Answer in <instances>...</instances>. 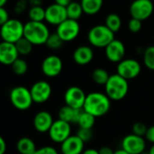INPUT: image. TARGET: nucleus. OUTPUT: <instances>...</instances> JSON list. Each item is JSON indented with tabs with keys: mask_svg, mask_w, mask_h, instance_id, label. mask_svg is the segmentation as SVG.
<instances>
[{
	"mask_svg": "<svg viewBox=\"0 0 154 154\" xmlns=\"http://www.w3.org/2000/svg\"><path fill=\"white\" fill-rule=\"evenodd\" d=\"M111 105V100L105 94L94 92L86 95L83 110L96 118L105 115L110 111Z\"/></svg>",
	"mask_w": 154,
	"mask_h": 154,
	"instance_id": "f257e3e1",
	"label": "nucleus"
},
{
	"mask_svg": "<svg viewBox=\"0 0 154 154\" xmlns=\"http://www.w3.org/2000/svg\"><path fill=\"white\" fill-rule=\"evenodd\" d=\"M50 34L49 28L44 22L28 21L25 24L24 37L32 43L33 45H45Z\"/></svg>",
	"mask_w": 154,
	"mask_h": 154,
	"instance_id": "f03ea898",
	"label": "nucleus"
},
{
	"mask_svg": "<svg viewBox=\"0 0 154 154\" xmlns=\"http://www.w3.org/2000/svg\"><path fill=\"white\" fill-rule=\"evenodd\" d=\"M105 86V94L111 101H121L129 92V84L118 73L111 74Z\"/></svg>",
	"mask_w": 154,
	"mask_h": 154,
	"instance_id": "7ed1b4c3",
	"label": "nucleus"
},
{
	"mask_svg": "<svg viewBox=\"0 0 154 154\" xmlns=\"http://www.w3.org/2000/svg\"><path fill=\"white\" fill-rule=\"evenodd\" d=\"M89 43L97 48H105L114 38V33L105 25H97L93 26L87 35Z\"/></svg>",
	"mask_w": 154,
	"mask_h": 154,
	"instance_id": "20e7f679",
	"label": "nucleus"
},
{
	"mask_svg": "<svg viewBox=\"0 0 154 154\" xmlns=\"http://www.w3.org/2000/svg\"><path fill=\"white\" fill-rule=\"evenodd\" d=\"M25 25L18 19L10 18L6 24L0 26V36L4 42L16 44L24 37Z\"/></svg>",
	"mask_w": 154,
	"mask_h": 154,
	"instance_id": "39448f33",
	"label": "nucleus"
},
{
	"mask_svg": "<svg viewBox=\"0 0 154 154\" xmlns=\"http://www.w3.org/2000/svg\"><path fill=\"white\" fill-rule=\"evenodd\" d=\"M9 99L12 105L19 111L28 110L34 103L30 89L22 85L16 86L10 91Z\"/></svg>",
	"mask_w": 154,
	"mask_h": 154,
	"instance_id": "423d86ee",
	"label": "nucleus"
},
{
	"mask_svg": "<svg viewBox=\"0 0 154 154\" xmlns=\"http://www.w3.org/2000/svg\"><path fill=\"white\" fill-rule=\"evenodd\" d=\"M154 11V5L151 0H133L130 5L129 12L131 18L140 21L147 20Z\"/></svg>",
	"mask_w": 154,
	"mask_h": 154,
	"instance_id": "0eeeda50",
	"label": "nucleus"
},
{
	"mask_svg": "<svg viewBox=\"0 0 154 154\" xmlns=\"http://www.w3.org/2000/svg\"><path fill=\"white\" fill-rule=\"evenodd\" d=\"M117 73L127 81L136 78L140 73L141 65L139 61L131 58L123 59L117 64Z\"/></svg>",
	"mask_w": 154,
	"mask_h": 154,
	"instance_id": "6e6552de",
	"label": "nucleus"
},
{
	"mask_svg": "<svg viewBox=\"0 0 154 154\" xmlns=\"http://www.w3.org/2000/svg\"><path fill=\"white\" fill-rule=\"evenodd\" d=\"M86 95L87 94H85L82 88L78 86H71L65 91L63 95L65 105L73 109L83 110Z\"/></svg>",
	"mask_w": 154,
	"mask_h": 154,
	"instance_id": "1a4fd4ad",
	"label": "nucleus"
},
{
	"mask_svg": "<svg viewBox=\"0 0 154 154\" xmlns=\"http://www.w3.org/2000/svg\"><path fill=\"white\" fill-rule=\"evenodd\" d=\"M81 26L78 21L66 19L56 27V34L63 42H71L80 34Z\"/></svg>",
	"mask_w": 154,
	"mask_h": 154,
	"instance_id": "9d476101",
	"label": "nucleus"
},
{
	"mask_svg": "<svg viewBox=\"0 0 154 154\" xmlns=\"http://www.w3.org/2000/svg\"><path fill=\"white\" fill-rule=\"evenodd\" d=\"M71 131L72 128L70 123L58 119L54 122L48 131V135L51 140L61 144L71 136Z\"/></svg>",
	"mask_w": 154,
	"mask_h": 154,
	"instance_id": "9b49d317",
	"label": "nucleus"
},
{
	"mask_svg": "<svg viewBox=\"0 0 154 154\" xmlns=\"http://www.w3.org/2000/svg\"><path fill=\"white\" fill-rule=\"evenodd\" d=\"M122 149L129 154H141L146 149V140L133 133L128 134L122 139Z\"/></svg>",
	"mask_w": 154,
	"mask_h": 154,
	"instance_id": "f8f14e48",
	"label": "nucleus"
},
{
	"mask_svg": "<svg viewBox=\"0 0 154 154\" xmlns=\"http://www.w3.org/2000/svg\"><path fill=\"white\" fill-rule=\"evenodd\" d=\"M34 103L41 104L47 102L52 95V87L46 81H37L30 88Z\"/></svg>",
	"mask_w": 154,
	"mask_h": 154,
	"instance_id": "ddd939ff",
	"label": "nucleus"
},
{
	"mask_svg": "<svg viewBox=\"0 0 154 154\" xmlns=\"http://www.w3.org/2000/svg\"><path fill=\"white\" fill-rule=\"evenodd\" d=\"M41 69L45 76L49 78H54L61 73L63 70V61L57 55H48L43 60Z\"/></svg>",
	"mask_w": 154,
	"mask_h": 154,
	"instance_id": "4468645a",
	"label": "nucleus"
},
{
	"mask_svg": "<svg viewBox=\"0 0 154 154\" xmlns=\"http://www.w3.org/2000/svg\"><path fill=\"white\" fill-rule=\"evenodd\" d=\"M66 19H68L66 8L54 3V4L49 5L45 8V20L48 24L58 26Z\"/></svg>",
	"mask_w": 154,
	"mask_h": 154,
	"instance_id": "2eb2a0df",
	"label": "nucleus"
},
{
	"mask_svg": "<svg viewBox=\"0 0 154 154\" xmlns=\"http://www.w3.org/2000/svg\"><path fill=\"white\" fill-rule=\"evenodd\" d=\"M104 49H105V56L110 62L119 63L121 61L124 59L126 49L124 44L121 40L114 39Z\"/></svg>",
	"mask_w": 154,
	"mask_h": 154,
	"instance_id": "dca6fc26",
	"label": "nucleus"
},
{
	"mask_svg": "<svg viewBox=\"0 0 154 154\" xmlns=\"http://www.w3.org/2000/svg\"><path fill=\"white\" fill-rule=\"evenodd\" d=\"M85 150V142L77 136L71 135L61 143L62 154H82Z\"/></svg>",
	"mask_w": 154,
	"mask_h": 154,
	"instance_id": "f3484780",
	"label": "nucleus"
},
{
	"mask_svg": "<svg viewBox=\"0 0 154 154\" xmlns=\"http://www.w3.org/2000/svg\"><path fill=\"white\" fill-rule=\"evenodd\" d=\"M19 57L15 44L1 42L0 43V63L4 65H12V63Z\"/></svg>",
	"mask_w": 154,
	"mask_h": 154,
	"instance_id": "a211bd4d",
	"label": "nucleus"
},
{
	"mask_svg": "<svg viewBox=\"0 0 154 154\" xmlns=\"http://www.w3.org/2000/svg\"><path fill=\"white\" fill-rule=\"evenodd\" d=\"M54 122V121L50 112L46 111H41V112H38L35 115L34 120H33V124H34L35 129L38 132L45 133V132L49 131Z\"/></svg>",
	"mask_w": 154,
	"mask_h": 154,
	"instance_id": "6ab92c4d",
	"label": "nucleus"
},
{
	"mask_svg": "<svg viewBox=\"0 0 154 154\" xmlns=\"http://www.w3.org/2000/svg\"><path fill=\"white\" fill-rule=\"evenodd\" d=\"M94 54L92 47L88 45H80L72 53L73 61L79 65H86L94 59Z\"/></svg>",
	"mask_w": 154,
	"mask_h": 154,
	"instance_id": "aec40b11",
	"label": "nucleus"
},
{
	"mask_svg": "<svg viewBox=\"0 0 154 154\" xmlns=\"http://www.w3.org/2000/svg\"><path fill=\"white\" fill-rule=\"evenodd\" d=\"M83 110H77V109H73L71 108L67 105H64L63 107H61V109L59 110L58 112V117L60 120L64 121L68 123H76L78 122L79 118L81 116Z\"/></svg>",
	"mask_w": 154,
	"mask_h": 154,
	"instance_id": "412c9836",
	"label": "nucleus"
},
{
	"mask_svg": "<svg viewBox=\"0 0 154 154\" xmlns=\"http://www.w3.org/2000/svg\"><path fill=\"white\" fill-rule=\"evenodd\" d=\"M17 149L20 154H35L37 149L31 138L22 137L17 142Z\"/></svg>",
	"mask_w": 154,
	"mask_h": 154,
	"instance_id": "4be33fe9",
	"label": "nucleus"
},
{
	"mask_svg": "<svg viewBox=\"0 0 154 154\" xmlns=\"http://www.w3.org/2000/svg\"><path fill=\"white\" fill-rule=\"evenodd\" d=\"M84 14L88 16L96 15L103 8V0H81Z\"/></svg>",
	"mask_w": 154,
	"mask_h": 154,
	"instance_id": "5701e85b",
	"label": "nucleus"
},
{
	"mask_svg": "<svg viewBox=\"0 0 154 154\" xmlns=\"http://www.w3.org/2000/svg\"><path fill=\"white\" fill-rule=\"evenodd\" d=\"M66 12L68 18L75 21H78L84 14L81 3L76 1H72L68 7H66Z\"/></svg>",
	"mask_w": 154,
	"mask_h": 154,
	"instance_id": "b1692460",
	"label": "nucleus"
},
{
	"mask_svg": "<svg viewBox=\"0 0 154 154\" xmlns=\"http://www.w3.org/2000/svg\"><path fill=\"white\" fill-rule=\"evenodd\" d=\"M114 34L119 32L122 27V18L119 15L115 13L109 14L105 18V24H104Z\"/></svg>",
	"mask_w": 154,
	"mask_h": 154,
	"instance_id": "393cba45",
	"label": "nucleus"
},
{
	"mask_svg": "<svg viewBox=\"0 0 154 154\" xmlns=\"http://www.w3.org/2000/svg\"><path fill=\"white\" fill-rule=\"evenodd\" d=\"M28 17L29 21L44 22L45 19V9L40 5L32 6L28 11Z\"/></svg>",
	"mask_w": 154,
	"mask_h": 154,
	"instance_id": "a878e982",
	"label": "nucleus"
},
{
	"mask_svg": "<svg viewBox=\"0 0 154 154\" xmlns=\"http://www.w3.org/2000/svg\"><path fill=\"white\" fill-rule=\"evenodd\" d=\"M93 81L99 85H105L110 78L109 72L103 68H96L92 73Z\"/></svg>",
	"mask_w": 154,
	"mask_h": 154,
	"instance_id": "bb28decb",
	"label": "nucleus"
},
{
	"mask_svg": "<svg viewBox=\"0 0 154 154\" xmlns=\"http://www.w3.org/2000/svg\"><path fill=\"white\" fill-rule=\"evenodd\" d=\"M77 124H78L79 128H81V129L92 130L95 124V117L83 110Z\"/></svg>",
	"mask_w": 154,
	"mask_h": 154,
	"instance_id": "cd10ccee",
	"label": "nucleus"
},
{
	"mask_svg": "<svg viewBox=\"0 0 154 154\" xmlns=\"http://www.w3.org/2000/svg\"><path fill=\"white\" fill-rule=\"evenodd\" d=\"M19 55H28L33 50V44L30 43L26 38L23 37L15 44Z\"/></svg>",
	"mask_w": 154,
	"mask_h": 154,
	"instance_id": "c85d7f7f",
	"label": "nucleus"
},
{
	"mask_svg": "<svg viewBox=\"0 0 154 154\" xmlns=\"http://www.w3.org/2000/svg\"><path fill=\"white\" fill-rule=\"evenodd\" d=\"M12 71L16 75H25L28 71V63L26 60L22 58H17L11 65Z\"/></svg>",
	"mask_w": 154,
	"mask_h": 154,
	"instance_id": "c756f323",
	"label": "nucleus"
},
{
	"mask_svg": "<svg viewBox=\"0 0 154 154\" xmlns=\"http://www.w3.org/2000/svg\"><path fill=\"white\" fill-rule=\"evenodd\" d=\"M143 63L149 70L154 71V45H149L144 50Z\"/></svg>",
	"mask_w": 154,
	"mask_h": 154,
	"instance_id": "7c9ffc66",
	"label": "nucleus"
},
{
	"mask_svg": "<svg viewBox=\"0 0 154 154\" xmlns=\"http://www.w3.org/2000/svg\"><path fill=\"white\" fill-rule=\"evenodd\" d=\"M63 43L64 42L60 38V36L56 33H53V34H50L45 45L48 48L52 50H58L63 46Z\"/></svg>",
	"mask_w": 154,
	"mask_h": 154,
	"instance_id": "2f4dec72",
	"label": "nucleus"
},
{
	"mask_svg": "<svg viewBox=\"0 0 154 154\" xmlns=\"http://www.w3.org/2000/svg\"><path fill=\"white\" fill-rule=\"evenodd\" d=\"M132 133L140 137H145V134L147 132L148 127L146 126L145 123L141 122H137L132 125Z\"/></svg>",
	"mask_w": 154,
	"mask_h": 154,
	"instance_id": "473e14b6",
	"label": "nucleus"
},
{
	"mask_svg": "<svg viewBox=\"0 0 154 154\" xmlns=\"http://www.w3.org/2000/svg\"><path fill=\"white\" fill-rule=\"evenodd\" d=\"M76 135L78 136V137L85 143V142L90 141V140L93 139L94 133H93L92 130H89V129H81V128H79V130L77 131Z\"/></svg>",
	"mask_w": 154,
	"mask_h": 154,
	"instance_id": "72a5a7b5",
	"label": "nucleus"
},
{
	"mask_svg": "<svg viewBox=\"0 0 154 154\" xmlns=\"http://www.w3.org/2000/svg\"><path fill=\"white\" fill-rule=\"evenodd\" d=\"M142 27V22L135 19V18H131L128 22V29L131 33H138L141 30Z\"/></svg>",
	"mask_w": 154,
	"mask_h": 154,
	"instance_id": "f704fd0d",
	"label": "nucleus"
},
{
	"mask_svg": "<svg viewBox=\"0 0 154 154\" xmlns=\"http://www.w3.org/2000/svg\"><path fill=\"white\" fill-rule=\"evenodd\" d=\"M35 154H59L57 149L52 146H44L35 150Z\"/></svg>",
	"mask_w": 154,
	"mask_h": 154,
	"instance_id": "c9c22d12",
	"label": "nucleus"
},
{
	"mask_svg": "<svg viewBox=\"0 0 154 154\" xmlns=\"http://www.w3.org/2000/svg\"><path fill=\"white\" fill-rule=\"evenodd\" d=\"M9 15L5 8H0V26H2L9 20Z\"/></svg>",
	"mask_w": 154,
	"mask_h": 154,
	"instance_id": "e433bc0d",
	"label": "nucleus"
},
{
	"mask_svg": "<svg viewBox=\"0 0 154 154\" xmlns=\"http://www.w3.org/2000/svg\"><path fill=\"white\" fill-rule=\"evenodd\" d=\"M144 138L146 139V140L154 144V125L148 127V130H147V132H146Z\"/></svg>",
	"mask_w": 154,
	"mask_h": 154,
	"instance_id": "4c0bfd02",
	"label": "nucleus"
},
{
	"mask_svg": "<svg viewBox=\"0 0 154 154\" xmlns=\"http://www.w3.org/2000/svg\"><path fill=\"white\" fill-rule=\"evenodd\" d=\"M7 151V142L5 139L0 135V154H5Z\"/></svg>",
	"mask_w": 154,
	"mask_h": 154,
	"instance_id": "58836bf2",
	"label": "nucleus"
},
{
	"mask_svg": "<svg viewBox=\"0 0 154 154\" xmlns=\"http://www.w3.org/2000/svg\"><path fill=\"white\" fill-rule=\"evenodd\" d=\"M99 154H114V151L110 147L104 146L99 149Z\"/></svg>",
	"mask_w": 154,
	"mask_h": 154,
	"instance_id": "ea45409f",
	"label": "nucleus"
},
{
	"mask_svg": "<svg viewBox=\"0 0 154 154\" xmlns=\"http://www.w3.org/2000/svg\"><path fill=\"white\" fill-rule=\"evenodd\" d=\"M72 2V0H54L55 4H57L59 6H62V7H64V8L68 7Z\"/></svg>",
	"mask_w": 154,
	"mask_h": 154,
	"instance_id": "a19ab883",
	"label": "nucleus"
},
{
	"mask_svg": "<svg viewBox=\"0 0 154 154\" xmlns=\"http://www.w3.org/2000/svg\"><path fill=\"white\" fill-rule=\"evenodd\" d=\"M82 154H99V150L95 149H88L84 150Z\"/></svg>",
	"mask_w": 154,
	"mask_h": 154,
	"instance_id": "79ce46f5",
	"label": "nucleus"
},
{
	"mask_svg": "<svg viewBox=\"0 0 154 154\" xmlns=\"http://www.w3.org/2000/svg\"><path fill=\"white\" fill-rule=\"evenodd\" d=\"M114 154H129L128 152H126L125 150H123L122 149H120L116 151H114Z\"/></svg>",
	"mask_w": 154,
	"mask_h": 154,
	"instance_id": "37998d69",
	"label": "nucleus"
},
{
	"mask_svg": "<svg viewBox=\"0 0 154 154\" xmlns=\"http://www.w3.org/2000/svg\"><path fill=\"white\" fill-rule=\"evenodd\" d=\"M8 0H0V8H4Z\"/></svg>",
	"mask_w": 154,
	"mask_h": 154,
	"instance_id": "c03bdc74",
	"label": "nucleus"
},
{
	"mask_svg": "<svg viewBox=\"0 0 154 154\" xmlns=\"http://www.w3.org/2000/svg\"><path fill=\"white\" fill-rule=\"evenodd\" d=\"M149 154H154V144H152V146L149 148Z\"/></svg>",
	"mask_w": 154,
	"mask_h": 154,
	"instance_id": "a18cd8bd",
	"label": "nucleus"
},
{
	"mask_svg": "<svg viewBox=\"0 0 154 154\" xmlns=\"http://www.w3.org/2000/svg\"><path fill=\"white\" fill-rule=\"evenodd\" d=\"M141 154H149V151H146V150H145V151H144V152H142Z\"/></svg>",
	"mask_w": 154,
	"mask_h": 154,
	"instance_id": "49530a36",
	"label": "nucleus"
}]
</instances>
